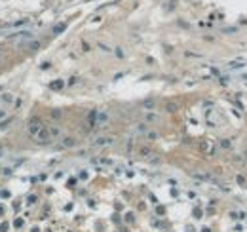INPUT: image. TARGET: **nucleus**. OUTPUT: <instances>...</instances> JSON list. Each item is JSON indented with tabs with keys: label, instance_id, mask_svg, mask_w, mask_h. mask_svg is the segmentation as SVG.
Listing matches in <instances>:
<instances>
[{
	"label": "nucleus",
	"instance_id": "nucleus-1",
	"mask_svg": "<svg viewBox=\"0 0 247 232\" xmlns=\"http://www.w3.org/2000/svg\"><path fill=\"white\" fill-rule=\"evenodd\" d=\"M110 122V114L107 111H91L89 112V128H103Z\"/></svg>",
	"mask_w": 247,
	"mask_h": 232
},
{
	"label": "nucleus",
	"instance_id": "nucleus-2",
	"mask_svg": "<svg viewBox=\"0 0 247 232\" xmlns=\"http://www.w3.org/2000/svg\"><path fill=\"white\" fill-rule=\"evenodd\" d=\"M33 139L38 145H48V143H52V141H53V135H52V131H49V128H46V126H44V128L40 129Z\"/></svg>",
	"mask_w": 247,
	"mask_h": 232
},
{
	"label": "nucleus",
	"instance_id": "nucleus-3",
	"mask_svg": "<svg viewBox=\"0 0 247 232\" xmlns=\"http://www.w3.org/2000/svg\"><path fill=\"white\" fill-rule=\"evenodd\" d=\"M116 143V137L114 135H99V137H95L93 141H91V145L93 147H112V145Z\"/></svg>",
	"mask_w": 247,
	"mask_h": 232
},
{
	"label": "nucleus",
	"instance_id": "nucleus-4",
	"mask_svg": "<svg viewBox=\"0 0 247 232\" xmlns=\"http://www.w3.org/2000/svg\"><path fill=\"white\" fill-rule=\"evenodd\" d=\"M44 128V124H42V120L40 118H31V122H29V126H27V131H29V135H34L38 133L40 129Z\"/></svg>",
	"mask_w": 247,
	"mask_h": 232
},
{
	"label": "nucleus",
	"instance_id": "nucleus-5",
	"mask_svg": "<svg viewBox=\"0 0 247 232\" xmlns=\"http://www.w3.org/2000/svg\"><path fill=\"white\" fill-rule=\"evenodd\" d=\"M143 120H145V124H158V122L162 120V116L156 114V112H152V111H148V112L143 114Z\"/></svg>",
	"mask_w": 247,
	"mask_h": 232
},
{
	"label": "nucleus",
	"instance_id": "nucleus-6",
	"mask_svg": "<svg viewBox=\"0 0 247 232\" xmlns=\"http://www.w3.org/2000/svg\"><path fill=\"white\" fill-rule=\"evenodd\" d=\"M76 143H78V141H76L74 137H70V135H65V137H61V147H63V148H74V147H76Z\"/></svg>",
	"mask_w": 247,
	"mask_h": 232
},
{
	"label": "nucleus",
	"instance_id": "nucleus-7",
	"mask_svg": "<svg viewBox=\"0 0 247 232\" xmlns=\"http://www.w3.org/2000/svg\"><path fill=\"white\" fill-rule=\"evenodd\" d=\"M200 148H202L203 152H213V145H211V141H202V143H200Z\"/></svg>",
	"mask_w": 247,
	"mask_h": 232
},
{
	"label": "nucleus",
	"instance_id": "nucleus-8",
	"mask_svg": "<svg viewBox=\"0 0 247 232\" xmlns=\"http://www.w3.org/2000/svg\"><path fill=\"white\" fill-rule=\"evenodd\" d=\"M67 29V23H61V25H55L53 27V34H61L63 31Z\"/></svg>",
	"mask_w": 247,
	"mask_h": 232
},
{
	"label": "nucleus",
	"instance_id": "nucleus-9",
	"mask_svg": "<svg viewBox=\"0 0 247 232\" xmlns=\"http://www.w3.org/2000/svg\"><path fill=\"white\" fill-rule=\"evenodd\" d=\"M222 33H224V34H234V33H238V27H224Z\"/></svg>",
	"mask_w": 247,
	"mask_h": 232
},
{
	"label": "nucleus",
	"instance_id": "nucleus-10",
	"mask_svg": "<svg viewBox=\"0 0 247 232\" xmlns=\"http://www.w3.org/2000/svg\"><path fill=\"white\" fill-rule=\"evenodd\" d=\"M145 137H146V139H150V141H154V139H158V133H156V131H146Z\"/></svg>",
	"mask_w": 247,
	"mask_h": 232
},
{
	"label": "nucleus",
	"instance_id": "nucleus-11",
	"mask_svg": "<svg viewBox=\"0 0 247 232\" xmlns=\"http://www.w3.org/2000/svg\"><path fill=\"white\" fill-rule=\"evenodd\" d=\"M230 141H228V139H222V141H219V147H221V148H230Z\"/></svg>",
	"mask_w": 247,
	"mask_h": 232
},
{
	"label": "nucleus",
	"instance_id": "nucleus-12",
	"mask_svg": "<svg viewBox=\"0 0 247 232\" xmlns=\"http://www.w3.org/2000/svg\"><path fill=\"white\" fill-rule=\"evenodd\" d=\"M0 99H2V101H6V103H12L13 101V95L12 93H4V95H0Z\"/></svg>",
	"mask_w": 247,
	"mask_h": 232
},
{
	"label": "nucleus",
	"instance_id": "nucleus-13",
	"mask_svg": "<svg viewBox=\"0 0 247 232\" xmlns=\"http://www.w3.org/2000/svg\"><path fill=\"white\" fill-rule=\"evenodd\" d=\"M166 111H167V112H175V111H177V105H175V103H167V105H166Z\"/></svg>",
	"mask_w": 247,
	"mask_h": 232
},
{
	"label": "nucleus",
	"instance_id": "nucleus-14",
	"mask_svg": "<svg viewBox=\"0 0 247 232\" xmlns=\"http://www.w3.org/2000/svg\"><path fill=\"white\" fill-rule=\"evenodd\" d=\"M23 46H29L31 49H38L40 48V42H31V44H23Z\"/></svg>",
	"mask_w": 247,
	"mask_h": 232
},
{
	"label": "nucleus",
	"instance_id": "nucleus-15",
	"mask_svg": "<svg viewBox=\"0 0 247 232\" xmlns=\"http://www.w3.org/2000/svg\"><path fill=\"white\" fill-rule=\"evenodd\" d=\"M52 88H53V89H61V88H63V82H61V80L53 82V84H52Z\"/></svg>",
	"mask_w": 247,
	"mask_h": 232
},
{
	"label": "nucleus",
	"instance_id": "nucleus-16",
	"mask_svg": "<svg viewBox=\"0 0 247 232\" xmlns=\"http://www.w3.org/2000/svg\"><path fill=\"white\" fill-rule=\"evenodd\" d=\"M143 105H145V107H146V108H152V107H154V103H152V101H145Z\"/></svg>",
	"mask_w": 247,
	"mask_h": 232
},
{
	"label": "nucleus",
	"instance_id": "nucleus-17",
	"mask_svg": "<svg viewBox=\"0 0 247 232\" xmlns=\"http://www.w3.org/2000/svg\"><path fill=\"white\" fill-rule=\"evenodd\" d=\"M114 53H116V55H118V57H124V52H122V49H120V48H116V52H114Z\"/></svg>",
	"mask_w": 247,
	"mask_h": 232
},
{
	"label": "nucleus",
	"instance_id": "nucleus-18",
	"mask_svg": "<svg viewBox=\"0 0 247 232\" xmlns=\"http://www.w3.org/2000/svg\"><path fill=\"white\" fill-rule=\"evenodd\" d=\"M99 48H101V49H103V52H110V49H108L107 46H105V44H99Z\"/></svg>",
	"mask_w": 247,
	"mask_h": 232
},
{
	"label": "nucleus",
	"instance_id": "nucleus-19",
	"mask_svg": "<svg viewBox=\"0 0 247 232\" xmlns=\"http://www.w3.org/2000/svg\"><path fill=\"white\" fill-rule=\"evenodd\" d=\"M6 114H8V112H6V111H2V108H0V118H6Z\"/></svg>",
	"mask_w": 247,
	"mask_h": 232
},
{
	"label": "nucleus",
	"instance_id": "nucleus-20",
	"mask_svg": "<svg viewBox=\"0 0 247 232\" xmlns=\"http://www.w3.org/2000/svg\"><path fill=\"white\" fill-rule=\"evenodd\" d=\"M2 154H4V148H2V147H0V158H2Z\"/></svg>",
	"mask_w": 247,
	"mask_h": 232
},
{
	"label": "nucleus",
	"instance_id": "nucleus-21",
	"mask_svg": "<svg viewBox=\"0 0 247 232\" xmlns=\"http://www.w3.org/2000/svg\"><path fill=\"white\" fill-rule=\"evenodd\" d=\"M202 232H211V230H209V228H203V230H202Z\"/></svg>",
	"mask_w": 247,
	"mask_h": 232
},
{
	"label": "nucleus",
	"instance_id": "nucleus-22",
	"mask_svg": "<svg viewBox=\"0 0 247 232\" xmlns=\"http://www.w3.org/2000/svg\"><path fill=\"white\" fill-rule=\"evenodd\" d=\"M33 232H40V230H38V228H33Z\"/></svg>",
	"mask_w": 247,
	"mask_h": 232
}]
</instances>
